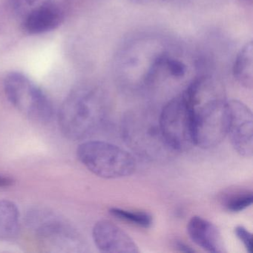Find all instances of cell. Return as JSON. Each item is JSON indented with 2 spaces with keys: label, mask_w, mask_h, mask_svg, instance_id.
Segmentation results:
<instances>
[{
  "label": "cell",
  "mask_w": 253,
  "mask_h": 253,
  "mask_svg": "<svg viewBox=\"0 0 253 253\" xmlns=\"http://www.w3.org/2000/svg\"><path fill=\"white\" fill-rule=\"evenodd\" d=\"M182 94L190 111L195 146L202 149L218 146L228 131V100L222 83L211 75H202Z\"/></svg>",
  "instance_id": "6da1fadb"
},
{
  "label": "cell",
  "mask_w": 253,
  "mask_h": 253,
  "mask_svg": "<svg viewBox=\"0 0 253 253\" xmlns=\"http://www.w3.org/2000/svg\"><path fill=\"white\" fill-rule=\"evenodd\" d=\"M109 112L107 94L98 86L84 85L66 97L58 114L63 135L70 140H83L100 129Z\"/></svg>",
  "instance_id": "7a4b0ae2"
},
{
  "label": "cell",
  "mask_w": 253,
  "mask_h": 253,
  "mask_svg": "<svg viewBox=\"0 0 253 253\" xmlns=\"http://www.w3.org/2000/svg\"><path fill=\"white\" fill-rule=\"evenodd\" d=\"M123 136L136 154L150 161H166L175 152L166 141L159 124V115L130 112L122 123Z\"/></svg>",
  "instance_id": "3957f363"
},
{
  "label": "cell",
  "mask_w": 253,
  "mask_h": 253,
  "mask_svg": "<svg viewBox=\"0 0 253 253\" xmlns=\"http://www.w3.org/2000/svg\"><path fill=\"white\" fill-rule=\"evenodd\" d=\"M77 155L83 165L102 178H123L135 171L136 161L133 155L107 142H84L78 146Z\"/></svg>",
  "instance_id": "277c9868"
},
{
  "label": "cell",
  "mask_w": 253,
  "mask_h": 253,
  "mask_svg": "<svg viewBox=\"0 0 253 253\" xmlns=\"http://www.w3.org/2000/svg\"><path fill=\"white\" fill-rule=\"evenodd\" d=\"M168 44L160 38L146 36L130 41L117 57V73L122 78L147 85L155 65Z\"/></svg>",
  "instance_id": "5b68a950"
},
{
  "label": "cell",
  "mask_w": 253,
  "mask_h": 253,
  "mask_svg": "<svg viewBox=\"0 0 253 253\" xmlns=\"http://www.w3.org/2000/svg\"><path fill=\"white\" fill-rule=\"evenodd\" d=\"M4 90L10 103L32 121L45 124L54 114L46 94L23 74L11 72L4 81Z\"/></svg>",
  "instance_id": "8992f818"
},
{
  "label": "cell",
  "mask_w": 253,
  "mask_h": 253,
  "mask_svg": "<svg viewBox=\"0 0 253 253\" xmlns=\"http://www.w3.org/2000/svg\"><path fill=\"white\" fill-rule=\"evenodd\" d=\"M159 124L166 141L174 152L187 150L195 146L190 111L182 93L164 106Z\"/></svg>",
  "instance_id": "52a82bcc"
},
{
  "label": "cell",
  "mask_w": 253,
  "mask_h": 253,
  "mask_svg": "<svg viewBox=\"0 0 253 253\" xmlns=\"http://www.w3.org/2000/svg\"><path fill=\"white\" fill-rule=\"evenodd\" d=\"M228 131L234 149L241 156L253 155V115L242 102L228 100Z\"/></svg>",
  "instance_id": "ba28073f"
},
{
  "label": "cell",
  "mask_w": 253,
  "mask_h": 253,
  "mask_svg": "<svg viewBox=\"0 0 253 253\" xmlns=\"http://www.w3.org/2000/svg\"><path fill=\"white\" fill-rule=\"evenodd\" d=\"M92 237L97 248L102 253H138L134 240L121 227L107 220L97 222L93 227Z\"/></svg>",
  "instance_id": "9c48e42d"
},
{
  "label": "cell",
  "mask_w": 253,
  "mask_h": 253,
  "mask_svg": "<svg viewBox=\"0 0 253 253\" xmlns=\"http://www.w3.org/2000/svg\"><path fill=\"white\" fill-rule=\"evenodd\" d=\"M190 239L205 251L212 253H226L223 238L215 225L200 216H194L187 224Z\"/></svg>",
  "instance_id": "30bf717a"
},
{
  "label": "cell",
  "mask_w": 253,
  "mask_h": 253,
  "mask_svg": "<svg viewBox=\"0 0 253 253\" xmlns=\"http://www.w3.org/2000/svg\"><path fill=\"white\" fill-rule=\"evenodd\" d=\"M63 21V14L51 2L28 14L22 20L23 29L29 35H40L57 29Z\"/></svg>",
  "instance_id": "8fae6325"
},
{
  "label": "cell",
  "mask_w": 253,
  "mask_h": 253,
  "mask_svg": "<svg viewBox=\"0 0 253 253\" xmlns=\"http://www.w3.org/2000/svg\"><path fill=\"white\" fill-rule=\"evenodd\" d=\"M20 231V213L17 205L8 200L0 201V241H13Z\"/></svg>",
  "instance_id": "7c38bea8"
},
{
  "label": "cell",
  "mask_w": 253,
  "mask_h": 253,
  "mask_svg": "<svg viewBox=\"0 0 253 253\" xmlns=\"http://www.w3.org/2000/svg\"><path fill=\"white\" fill-rule=\"evenodd\" d=\"M253 42H247L241 48L233 66V75L238 83L245 88L252 89L253 85Z\"/></svg>",
  "instance_id": "4fadbf2b"
},
{
  "label": "cell",
  "mask_w": 253,
  "mask_h": 253,
  "mask_svg": "<svg viewBox=\"0 0 253 253\" xmlns=\"http://www.w3.org/2000/svg\"><path fill=\"white\" fill-rule=\"evenodd\" d=\"M222 205L231 212H239L253 204V193L248 189H236L224 194L221 198Z\"/></svg>",
  "instance_id": "5bb4252c"
},
{
  "label": "cell",
  "mask_w": 253,
  "mask_h": 253,
  "mask_svg": "<svg viewBox=\"0 0 253 253\" xmlns=\"http://www.w3.org/2000/svg\"><path fill=\"white\" fill-rule=\"evenodd\" d=\"M109 212L119 220L128 222L143 228L150 227L153 223L152 215L145 211H131L121 208H112Z\"/></svg>",
  "instance_id": "9a60e30c"
},
{
  "label": "cell",
  "mask_w": 253,
  "mask_h": 253,
  "mask_svg": "<svg viewBox=\"0 0 253 253\" xmlns=\"http://www.w3.org/2000/svg\"><path fill=\"white\" fill-rule=\"evenodd\" d=\"M51 2V0H11V6L16 14L23 20L32 11Z\"/></svg>",
  "instance_id": "2e32d148"
},
{
  "label": "cell",
  "mask_w": 253,
  "mask_h": 253,
  "mask_svg": "<svg viewBox=\"0 0 253 253\" xmlns=\"http://www.w3.org/2000/svg\"><path fill=\"white\" fill-rule=\"evenodd\" d=\"M235 233L238 239L243 243L249 253H252L253 235L251 232L243 226H237L235 228Z\"/></svg>",
  "instance_id": "e0dca14e"
},
{
  "label": "cell",
  "mask_w": 253,
  "mask_h": 253,
  "mask_svg": "<svg viewBox=\"0 0 253 253\" xmlns=\"http://www.w3.org/2000/svg\"><path fill=\"white\" fill-rule=\"evenodd\" d=\"M175 247L176 248L178 249L180 252H183V253H194L195 250L191 248L189 246L186 245L184 243L182 242V241H177L175 243Z\"/></svg>",
  "instance_id": "ac0fdd59"
},
{
  "label": "cell",
  "mask_w": 253,
  "mask_h": 253,
  "mask_svg": "<svg viewBox=\"0 0 253 253\" xmlns=\"http://www.w3.org/2000/svg\"><path fill=\"white\" fill-rule=\"evenodd\" d=\"M13 183H14V180L12 179L0 175V188L8 187L12 186Z\"/></svg>",
  "instance_id": "d6986e66"
},
{
  "label": "cell",
  "mask_w": 253,
  "mask_h": 253,
  "mask_svg": "<svg viewBox=\"0 0 253 253\" xmlns=\"http://www.w3.org/2000/svg\"><path fill=\"white\" fill-rule=\"evenodd\" d=\"M133 1H136V2H140V3H152V2H157L159 0H133Z\"/></svg>",
  "instance_id": "ffe728a7"
},
{
  "label": "cell",
  "mask_w": 253,
  "mask_h": 253,
  "mask_svg": "<svg viewBox=\"0 0 253 253\" xmlns=\"http://www.w3.org/2000/svg\"><path fill=\"white\" fill-rule=\"evenodd\" d=\"M170 1H174V2H178V1H185V0H170Z\"/></svg>",
  "instance_id": "44dd1931"
}]
</instances>
